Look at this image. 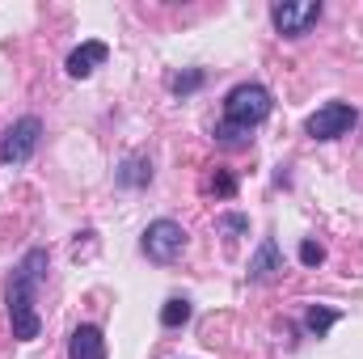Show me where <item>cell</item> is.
<instances>
[{
  "instance_id": "cell-16",
  "label": "cell",
  "mask_w": 363,
  "mask_h": 359,
  "mask_svg": "<svg viewBox=\"0 0 363 359\" xmlns=\"http://www.w3.org/2000/svg\"><path fill=\"white\" fill-rule=\"evenodd\" d=\"M300 263H304V267H321V263H325V245H317V241H300Z\"/></svg>"
},
{
  "instance_id": "cell-5",
  "label": "cell",
  "mask_w": 363,
  "mask_h": 359,
  "mask_svg": "<svg viewBox=\"0 0 363 359\" xmlns=\"http://www.w3.org/2000/svg\"><path fill=\"white\" fill-rule=\"evenodd\" d=\"M38 140H43V123H38L34 114L9 123V131L0 136V165H26V161L34 157Z\"/></svg>"
},
{
  "instance_id": "cell-15",
  "label": "cell",
  "mask_w": 363,
  "mask_h": 359,
  "mask_svg": "<svg viewBox=\"0 0 363 359\" xmlns=\"http://www.w3.org/2000/svg\"><path fill=\"white\" fill-rule=\"evenodd\" d=\"M203 81H207V77H203V72H199V68H194V72H182V77H174V81H169V89L178 93H194L199 89V85H203Z\"/></svg>"
},
{
  "instance_id": "cell-11",
  "label": "cell",
  "mask_w": 363,
  "mask_h": 359,
  "mask_svg": "<svg viewBox=\"0 0 363 359\" xmlns=\"http://www.w3.org/2000/svg\"><path fill=\"white\" fill-rule=\"evenodd\" d=\"M338 309H321V304H313L308 313H304V330L313 334V338H325L330 334V326H338Z\"/></svg>"
},
{
  "instance_id": "cell-4",
  "label": "cell",
  "mask_w": 363,
  "mask_h": 359,
  "mask_svg": "<svg viewBox=\"0 0 363 359\" xmlns=\"http://www.w3.org/2000/svg\"><path fill=\"white\" fill-rule=\"evenodd\" d=\"M355 123H359V110H355L351 101H325V106H317V110L308 114L304 131H308L313 140H342V136H351Z\"/></svg>"
},
{
  "instance_id": "cell-12",
  "label": "cell",
  "mask_w": 363,
  "mask_h": 359,
  "mask_svg": "<svg viewBox=\"0 0 363 359\" xmlns=\"http://www.w3.org/2000/svg\"><path fill=\"white\" fill-rule=\"evenodd\" d=\"M186 321H190V300L174 296V300L161 304V326H165V330H178V326H186Z\"/></svg>"
},
{
  "instance_id": "cell-3",
  "label": "cell",
  "mask_w": 363,
  "mask_h": 359,
  "mask_svg": "<svg viewBox=\"0 0 363 359\" xmlns=\"http://www.w3.org/2000/svg\"><path fill=\"white\" fill-rule=\"evenodd\" d=\"M140 250L148 254V263L169 267V263H178L182 250H186V228L178 220H152L144 228V237H140Z\"/></svg>"
},
{
  "instance_id": "cell-10",
  "label": "cell",
  "mask_w": 363,
  "mask_h": 359,
  "mask_svg": "<svg viewBox=\"0 0 363 359\" xmlns=\"http://www.w3.org/2000/svg\"><path fill=\"white\" fill-rule=\"evenodd\" d=\"M114 182H118V186H131V190H144V186L152 182V161H148V157H127V161L118 165Z\"/></svg>"
},
{
  "instance_id": "cell-8",
  "label": "cell",
  "mask_w": 363,
  "mask_h": 359,
  "mask_svg": "<svg viewBox=\"0 0 363 359\" xmlns=\"http://www.w3.org/2000/svg\"><path fill=\"white\" fill-rule=\"evenodd\" d=\"M283 275V254H279V241L267 237L258 245V254L250 258V283H274Z\"/></svg>"
},
{
  "instance_id": "cell-6",
  "label": "cell",
  "mask_w": 363,
  "mask_h": 359,
  "mask_svg": "<svg viewBox=\"0 0 363 359\" xmlns=\"http://www.w3.org/2000/svg\"><path fill=\"white\" fill-rule=\"evenodd\" d=\"M271 21L283 38H304L321 21V0H304V4L279 0V4H271Z\"/></svg>"
},
{
  "instance_id": "cell-13",
  "label": "cell",
  "mask_w": 363,
  "mask_h": 359,
  "mask_svg": "<svg viewBox=\"0 0 363 359\" xmlns=\"http://www.w3.org/2000/svg\"><path fill=\"white\" fill-rule=\"evenodd\" d=\"M250 140H254L250 131H237V127H228V123L216 127V144H220V148H245Z\"/></svg>"
},
{
  "instance_id": "cell-9",
  "label": "cell",
  "mask_w": 363,
  "mask_h": 359,
  "mask_svg": "<svg viewBox=\"0 0 363 359\" xmlns=\"http://www.w3.org/2000/svg\"><path fill=\"white\" fill-rule=\"evenodd\" d=\"M68 359H106V334L97 326H77L68 338Z\"/></svg>"
},
{
  "instance_id": "cell-14",
  "label": "cell",
  "mask_w": 363,
  "mask_h": 359,
  "mask_svg": "<svg viewBox=\"0 0 363 359\" xmlns=\"http://www.w3.org/2000/svg\"><path fill=\"white\" fill-rule=\"evenodd\" d=\"M207 190H211V194H220V199H233V194H237V178L220 170V174H211V182H207Z\"/></svg>"
},
{
  "instance_id": "cell-7",
  "label": "cell",
  "mask_w": 363,
  "mask_h": 359,
  "mask_svg": "<svg viewBox=\"0 0 363 359\" xmlns=\"http://www.w3.org/2000/svg\"><path fill=\"white\" fill-rule=\"evenodd\" d=\"M106 60H110V47H106L101 38H89V43H81V47L68 55V64H64V68H68V77L85 81V77H93V72L106 64Z\"/></svg>"
},
{
  "instance_id": "cell-2",
  "label": "cell",
  "mask_w": 363,
  "mask_h": 359,
  "mask_svg": "<svg viewBox=\"0 0 363 359\" xmlns=\"http://www.w3.org/2000/svg\"><path fill=\"white\" fill-rule=\"evenodd\" d=\"M271 110H274V97L258 81H245V85L228 89V97H224V123L237 127V131H254L258 123L271 118Z\"/></svg>"
},
{
  "instance_id": "cell-17",
  "label": "cell",
  "mask_w": 363,
  "mask_h": 359,
  "mask_svg": "<svg viewBox=\"0 0 363 359\" xmlns=\"http://www.w3.org/2000/svg\"><path fill=\"white\" fill-rule=\"evenodd\" d=\"M220 228L224 233H250V220L245 216H220Z\"/></svg>"
},
{
  "instance_id": "cell-1",
  "label": "cell",
  "mask_w": 363,
  "mask_h": 359,
  "mask_svg": "<svg viewBox=\"0 0 363 359\" xmlns=\"http://www.w3.org/2000/svg\"><path fill=\"white\" fill-rule=\"evenodd\" d=\"M43 279H47V250H26L21 254V263L13 267L9 275V283H4V309H9V326H13V338H21V343H30V338H38V330H43V317H38V287H43Z\"/></svg>"
}]
</instances>
